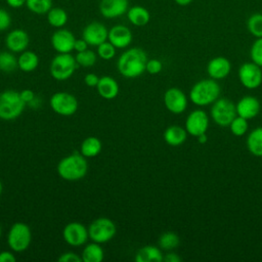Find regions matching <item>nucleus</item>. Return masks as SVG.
Wrapping results in <instances>:
<instances>
[{
    "label": "nucleus",
    "mask_w": 262,
    "mask_h": 262,
    "mask_svg": "<svg viewBox=\"0 0 262 262\" xmlns=\"http://www.w3.org/2000/svg\"><path fill=\"white\" fill-rule=\"evenodd\" d=\"M147 55L138 47L124 51L118 59V71L126 78H136L145 72Z\"/></svg>",
    "instance_id": "nucleus-1"
},
{
    "label": "nucleus",
    "mask_w": 262,
    "mask_h": 262,
    "mask_svg": "<svg viewBox=\"0 0 262 262\" xmlns=\"http://www.w3.org/2000/svg\"><path fill=\"white\" fill-rule=\"evenodd\" d=\"M88 171L86 158L81 154H72L61 159L57 165L58 175L68 181L82 179Z\"/></svg>",
    "instance_id": "nucleus-2"
},
{
    "label": "nucleus",
    "mask_w": 262,
    "mask_h": 262,
    "mask_svg": "<svg viewBox=\"0 0 262 262\" xmlns=\"http://www.w3.org/2000/svg\"><path fill=\"white\" fill-rule=\"evenodd\" d=\"M220 95V86L214 79H204L196 82L190 89L189 98L192 103L204 106L215 102Z\"/></svg>",
    "instance_id": "nucleus-3"
},
{
    "label": "nucleus",
    "mask_w": 262,
    "mask_h": 262,
    "mask_svg": "<svg viewBox=\"0 0 262 262\" xmlns=\"http://www.w3.org/2000/svg\"><path fill=\"white\" fill-rule=\"evenodd\" d=\"M26 107L20 93L15 90H5L0 93V119L10 121L18 118Z\"/></svg>",
    "instance_id": "nucleus-4"
},
{
    "label": "nucleus",
    "mask_w": 262,
    "mask_h": 262,
    "mask_svg": "<svg viewBox=\"0 0 262 262\" xmlns=\"http://www.w3.org/2000/svg\"><path fill=\"white\" fill-rule=\"evenodd\" d=\"M76 58L70 53H58L50 63V74L58 81H63L73 76L77 69Z\"/></svg>",
    "instance_id": "nucleus-5"
},
{
    "label": "nucleus",
    "mask_w": 262,
    "mask_h": 262,
    "mask_svg": "<svg viewBox=\"0 0 262 262\" xmlns=\"http://www.w3.org/2000/svg\"><path fill=\"white\" fill-rule=\"evenodd\" d=\"M32 241L30 227L23 222H15L7 234V244L13 252H23L27 250Z\"/></svg>",
    "instance_id": "nucleus-6"
},
{
    "label": "nucleus",
    "mask_w": 262,
    "mask_h": 262,
    "mask_svg": "<svg viewBox=\"0 0 262 262\" xmlns=\"http://www.w3.org/2000/svg\"><path fill=\"white\" fill-rule=\"evenodd\" d=\"M117 228L113 220L106 217H100L93 220L88 227V234L91 241L103 244L111 241L116 234Z\"/></svg>",
    "instance_id": "nucleus-7"
},
{
    "label": "nucleus",
    "mask_w": 262,
    "mask_h": 262,
    "mask_svg": "<svg viewBox=\"0 0 262 262\" xmlns=\"http://www.w3.org/2000/svg\"><path fill=\"white\" fill-rule=\"evenodd\" d=\"M211 117L217 125L221 127L229 126L236 117L235 104L227 98H218L211 107Z\"/></svg>",
    "instance_id": "nucleus-8"
},
{
    "label": "nucleus",
    "mask_w": 262,
    "mask_h": 262,
    "mask_svg": "<svg viewBox=\"0 0 262 262\" xmlns=\"http://www.w3.org/2000/svg\"><path fill=\"white\" fill-rule=\"evenodd\" d=\"M50 106L58 115L69 117L74 115L79 106L77 98L68 92H56L49 100Z\"/></svg>",
    "instance_id": "nucleus-9"
},
{
    "label": "nucleus",
    "mask_w": 262,
    "mask_h": 262,
    "mask_svg": "<svg viewBox=\"0 0 262 262\" xmlns=\"http://www.w3.org/2000/svg\"><path fill=\"white\" fill-rule=\"evenodd\" d=\"M238 79L242 85L248 89L258 88L262 83L261 67L252 62H245L239 67Z\"/></svg>",
    "instance_id": "nucleus-10"
},
{
    "label": "nucleus",
    "mask_w": 262,
    "mask_h": 262,
    "mask_svg": "<svg viewBox=\"0 0 262 262\" xmlns=\"http://www.w3.org/2000/svg\"><path fill=\"white\" fill-rule=\"evenodd\" d=\"M62 236L66 243L70 246L80 247L83 246L89 237L88 228H86L80 222H70L64 226L62 230Z\"/></svg>",
    "instance_id": "nucleus-11"
},
{
    "label": "nucleus",
    "mask_w": 262,
    "mask_h": 262,
    "mask_svg": "<svg viewBox=\"0 0 262 262\" xmlns=\"http://www.w3.org/2000/svg\"><path fill=\"white\" fill-rule=\"evenodd\" d=\"M208 127L209 118L203 110H194L186 118L185 130L191 136L198 137L199 135L206 133Z\"/></svg>",
    "instance_id": "nucleus-12"
},
{
    "label": "nucleus",
    "mask_w": 262,
    "mask_h": 262,
    "mask_svg": "<svg viewBox=\"0 0 262 262\" xmlns=\"http://www.w3.org/2000/svg\"><path fill=\"white\" fill-rule=\"evenodd\" d=\"M108 30L99 21L89 23L82 32V38L90 46H98L107 40Z\"/></svg>",
    "instance_id": "nucleus-13"
},
{
    "label": "nucleus",
    "mask_w": 262,
    "mask_h": 262,
    "mask_svg": "<svg viewBox=\"0 0 262 262\" xmlns=\"http://www.w3.org/2000/svg\"><path fill=\"white\" fill-rule=\"evenodd\" d=\"M164 103L169 112L173 114H181L186 110L187 98L182 90L172 87L166 90L164 94Z\"/></svg>",
    "instance_id": "nucleus-14"
},
{
    "label": "nucleus",
    "mask_w": 262,
    "mask_h": 262,
    "mask_svg": "<svg viewBox=\"0 0 262 262\" xmlns=\"http://www.w3.org/2000/svg\"><path fill=\"white\" fill-rule=\"evenodd\" d=\"M76 38L74 34L67 29H58L51 36V45L58 53H70L74 50Z\"/></svg>",
    "instance_id": "nucleus-15"
},
{
    "label": "nucleus",
    "mask_w": 262,
    "mask_h": 262,
    "mask_svg": "<svg viewBox=\"0 0 262 262\" xmlns=\"http://www.w3.org/2000/svg\"><path fill=\"white\" fill-rule=\"evenodd\" d=\"M128 0H100L99 12L105 18H116L128 10Z\"/></svg>",
    "instance_id": "nucleus-16"
},
{
    "label": "nucleus",
    "mask_w": 262,
    "mask_h": 262,
    "mask_svg": "<svg viewBox=\"0 0 262 262\" xmlns=\"http://www.w3.org/2000/svg\"><path fill=\"white\" fill-rule=\"evenodd\" d=\"M132 33L130 29L124 25H116L108 30L107 40L116 48H126L132 42Z\"/></svg>",
    "instance_id": "nucleus-17"
},
{
    "label": "nucleus",
    "mask_w": 262,
    "mask_h": 262,
    "mask_svg": "<svg viewBox=\"0 0 262 262\" xmlns=\"http://www.w3.org/2000/svg\"><path fill=\"white\" fill-rule=\"evenodd\" d=\"M30 43V37L28 33L21 29H14L9 32L5 39L6 47L11 52L25 51Z\"/></svg>",
    "instance_id": "nucleus-18"
},
{
    "label": "nucleus",
    "mask_w": 262,
    "mask_h": 262,
    "mask_svg": "<svg viewBox=\"0 0 262 262\" xmlns=\"http://www.w3.org/2000/svg\"><path fill=\"white\" fill-rule=\"evenodd\" d=\"M236 115L247 120L255 118L260 112V102L254 96H244L235 104Z\"/></svg>",
    "instance_id": "nucleus-19"
},
{
    "label": "nucleus",
    "mask_w": 262,
    "mask_h": 262,
    "mask_svg": "<svg viewBox=\"0 0 262 262\" xmlns=\"http://www.w3.org/2000/svg\"><path fill=\"white\" fill-rule=\"evenodd\" d=\"M231 70L229 60L224 56H217L212 58L207 66V72L210 78L214 80L224 79L228 76Z\"/></svg>",
    "instance_id": "nucleus-20"
},
{
    "label": "nucleus",
    "mask_w": 262,
    "mask_h": 262,
    "mask_svg": "<svg viewBox=\"0 0 262 262\" xmlns=\"http://www.w3.org/2000/svg\"><path fill=\"white\" fill-rule=\"evenodd\" d=\"M96 88L98 94L105 99H113L119 94V84L114 78L110 76H103L99 78Z\"/></svg>",
    "instance_id": "nucleus-21"
},
{
    "label": "nucleus",
    "mask_w": 262,
    "mask_h": 262,
    "mask_svg": "<svg viewBox=\"0 0 262 262\" xmlns=\"http://www.w3.org/2000/svg\"><path fill=\"white\" fill-rule=\"evenodd\" d=\"M127 17L129 21L136 27H143L150 20L149 11L140 5H135L127 10Z\"/></svg>",
    "instance_id": "nucleus-22"
},
{
    "label": "nucleus",
    "mask_w": 262,
    "mask_h": 262,
    "mask_svg": "<svg viewBox=\"0 0 262 262\" xmlns=\"http://www.w3.org/2000/svg\"><path fill=\"white\" fill-rule=\"evenodd\" d=\"M187 137V131L177 125L168 127L164 132V140L171 146H178L182 144Z\"/></svg>",
    "instance_id": "nucleus-23"
},
{
    "label": "nucleus",
    "mask_w": 262,
    "mask_h": 262,
    "mask_svg": "<svg viewBox=\"0 0 262 262\" xmlns=\"http://www.w3.org/2000/svg\"><path fill=\"white\" fill-rule=\"evenodd\" d=\"M164 256L161 250L155 246H145L139 249L135 255L136 262H162Z\"/></svg>",
    "instance_id": "nucleus-24"
},
{
    "label": "nucleus",
    "mask_w": 262,
    "mask_h": 262,
    "mask_svg": "<svg viewBox=\"0 0 262 262\" xmlns=\"http://www.w3.org/2000/svg\"><path fill=\"white\" fill-rule=\"evenodd\" d=\"M38 64V55L30 50H25L20 52V55L17 58V66L23 72H32L37 69Z\"/></svg>",
    "instance_id": "nucleus-25"
},
{
    "label": "nucleus",
    "mask_w": 262,
    "mask_h": 262,
    "mask_svg": "<svg viewBox=\"0 0 262 262\" xmlns=\"http://www.w3.org/2000/svg\"><path fill=\"white\" fill-rule=\"evenodd\" d=\"M247 147L252 155L262 157V127L250 132L247 138Z\"/></svg>",
    "instance_id": "nucleus-26"
},
{
    "label": "nucleus",
    "mask_w": 262,
    "mask_h": 262,
    "mask_svg": "<svg viewBox=\"0 0 262 262\" xmlns=\"http://www.w3.org/2000/svg\"><path fill=\"white\" fill-rule=\"evenodd\" d=\"M101 141L95 136H89L81 143V154L85 158H93L97 156L101 151Z\"/></svg>",
    "instance_id": "nucleus-27"
},
{
    "label": "nucleus",
    "mask_w": 262,
    "mask_h": 262,
    "mask_svg": "<svg viewBox=\"0 0 262 262\" xmlns=\"http://www.w3.org/2000/svg\"><path fill=\"white\" fill-rule=\"evenodd\" d=\"M104 257L103 249L98 243H92L87 245L82 252V262H100Z\"/></svg>",
    "instance_id": "nucleus-28"
},
{
    "label": "nucleus",
    "mask_w": 262,
    "mask_h": 262,
    "mask_svg": "<svg viewBox=\"0 0 262 262\" xmlns=\"http://www.w3.org/2000/svg\"><path fill=\"white\" fill-rule=\"evenodd\" d=\"M48 24L56 29H60L68 23V13L60 7H52L47 13Z\"/></svg>",
    "instance_id": "nucleus-29"
},
{
    "label": "nucleus",
    "mask_w": 262,
    "mask_h": 262,
    "mask_svg": "<svg viewBox=\"0 0 262 262\" xmlns=\"http://www.w3.org/2000/svg\"><path fill=\"white\" fill-rule=\"evenodd\" d=\"M26 6L31 12L43 15L52 8V0H27Z\"/></svg>",
    "instance_id": "nucleus-30"
},
{
    "label": "nucleus",
    "mask_w": 262,
    "mask_h": 262,
    "mask_svg": "<svg viewBox=\"0 0 262 262\" xmlns=\"http://www.w3.org/2000/svg\"><path fill=\"white\" fill-rule=\"evenodd\" d=\"M179 243H180L179 236L175 232H172V231L164 232L159 237V246H160V248L163 249V250H166V251L173 250V249L177 248Z\"/></svg>",
    "instance_id": "nucleus-31"
},
{
    "label": "nucleus",
    "mask_w": 262,
    "mask_h": 262,
    "mask_svg": "<svg viewBox=\"0 0 262 262\" xmlns=\"http://www.w3.org/2000/svg\"><path fill=\"white\" fill-rule=\"evenodd\" d=\"M17 66V58L8 51H1L0 52V71L4 73H10L14 71Z\"/></svg>",
    "instance_id": "nucleus-32"
},
{
    "label": "nucleus",
    "mask_w": 262,
    "mask_h": 262,
    "mask_svg": "<svg viewBox=\"0 0 262 262\" xmlns=\"http://www.w3.org/2000/svg\"><path fill=\"white\" fill-rule=\"evenodd\" d=\"M249 32L256 38H262V13H253L247 20Z\"/></svg>",
    "instance_id": "nucleus-33"
},
{
    "label": "nucleus",
    "mask_w": 262,
    "mask_h": 262,
    "mask_svg": "<svg viewBox=\"0 0 262 262\" xmlns=\"http://www.w3.org/2000/svg\"><path fill=\"white\" fill-rule=\"evenodd\" d=\"M76 61L79 66L84 68L92 67L96 62V53L90 49H86L81 52H77V55L75 56Z\"/></svg>",
    "instance_id": "nucleus-34"
},
{
    "label": "nucleus",
    "mask_w": 262,
    "mask_h": 262,
    "mask_svg": "<svg viewBox=\"0 0 262 262\" xmlns=\"http://www.w3.org/2000/svg\"><path fill=\"white\" fill-rule=\"evenodd\" d=\"M247 121H248L247 119L236 116L231 121V123L229 125L231 133L235 136H243L248 130V122Z\"/></svg>",
    "instance_id": "nucleus-35"
},
{
    "label": "nucleus",
    "mask_w": 262,
    "mask_h": 262,
    "mask_svg": "<svg viewBox=\"0 0 262 262\" xmlns=\"http://www.w3.org/2000/svg\"><path fill=\"white\" fill-rule=\"evenodd\" d=\"M97 54L104 60L112 59L116 55V47L110 41H105L97 46Z\"/></svg>",
    "instance_id": "nucleus-36"
},
{
    "label": "nucleus",
    "mask_w": 262,
    "mask_h": 262,
    "mask_svg": "<svg viewBox=\"0 0 262 262\" xmlns=\"http://www.w3.org/2000/svg\"><path fill=\"white\" fill-rule=\"evenodd\" d=\"M250 56L254 63L262 68V38H257L251 46Z\"/></svg>",
    "instance_id": "nucleus-37"
},
{
    "label": "nucleus",
    "mask_w": 262,
    "mask_h": 262,
    "mask_svg": "<svg viewBox=\"0 0 262 262\" xmlns=\"http://www.w3.org/2000/svg\"><path fill=\"white\" fill-rule=\"evenodd\" d=\"M163 69V64L159 59L152 58V59H147L146 61V67H145V71L151 75H156L159 74Z\"/></svg>",
    "instance_id": "nucleus-38"
},
{
    "label": "nucleus",
    "mask_w": 262,
    "mask_h": 262,
    "mask_svg": "<svg viewBox=\"0 0 262 262\" xmlns=\"http://www.w3.org/2000/svg\"><path fill=\"white\" fill-rule=\"evenodd\" d=\"M11 25V16L9 12L0 7V32L7 30Z\"/></svg>",
    "instance_id": "nucleus-39"
},
{
    "label": "nucleus",
    "mask_w": 262,
    "mask_h": 262,
    "mask_svg": "<svg viewBox=\"0 0 262 262\" xmlns=\"http://www.w3.org/2000/svg\"><path fill=\"white\" fill-rule=\"evenodd\" d=\"M58 262H82V258L74 252L63 253L58 257Z\"/></svg>",
    "instance_id": "nucleus-40"
},
{
    "label": "nucleus",
    "mask_w": 262,
    "mask_h": 262,
    "mask_svg": "<svg viewBox=\"0 0 262 262\" xmlns=\"http://www.w3.org/2000/svg\"><path fill=\"white\" fill-rule=\"evenodd\" d=\"M99 78L95 74H87L84 78V82L89 87H96L98 84Z\"/></svg>",
    "instance_id": "nucleus-41"
},
{
    "label": "nucleus",
    "mask_w": 262,
    "mask_h": 262,
    "mask_svg": "<svg viewBox=\"0 0 262 262\" xmlns=\"http://www.w3.org/2000/svg\"><path fill=\"white\" fill-rule=\"evenodd\" d=\"M19 93H20L21 99L26 102V104L32 102L35 99V93L30 89H25V90L20 91Z\"/></svg>",
    "instance_id": "nucleus-42"
},
{
    "label": "nucleus",
    "mask_w": 262,
    "mask_h": 262,
    "mask_svg": "<svg viewBox=\"0 0 262 262\" xmlns=\"http://www.w3.org/2000/svg\"><path fill=\"white\" fill-rule=\"evenodd\" d=\"M16 258L12 252L2 251L0 252V262H15Z\"/></svg>",
    "instance_id": "nucleus-43"
},
{
    "label": "nucleus",
    "mask_w": 262,
    "mask_h": 262,
    "mask_svg": "<svg viewBox=\"0 0 262 262\" xmlns=\"http://www.w3.org/2000/svg\"><path fill=\"white\" fill-rule=\"evenodd\" d=\"M88 47V44L87 42L82 38V39H76L75 41V45H74V50H76L77 52H81V51H84L86 50Z\"/></svg>",
    "instance_id": "nucleus-44"
},
{
    "label": "nucleus",
    "mask_w": 262,
    "mask_h": 262,
    "mask_svg": "<svg viewBox=\"0 0 262 262\" xmlns=\"http://www.w3.org/2000/svg\"><path fill=\"white\" fill-rule=\"evenodd\" d=\"M7 5L12 8H20L26 5L27 0H5Z\"/></svg>",
    "instance_id": "nucleus-45"
},
{
    "label": "nucleus",
    "mask_w": 262,
    "mask_h": 262,
    "mask_svg": "<svg viewBox=\"0 0 262 262\" xmlns=\"http://www.w3.org/2000/svg\"><path fill=\"white\" fill-rule=\"evenodd\" d=\"M164 261H166V262H180L181 258L175 253H169L166 256H164Z\"/></svg>",
    "instance_id": "nucleus-46"
},
{
    "label": "nucleus",
    "mask_w": 262,
    "mask_h": 262,
    "mask_svg": "<svg viewBox=\"0 0 262 262\" xmlns=\"http://www.w3.org/2000/svg\"><path fill=\"white\" fill-rule=\"evenodd\" d=\"M193 0H174V2L176 4H178L179 6H187L189 5Z\"/></svg>",
    "instance_id": "nucleus-47"
},
{
    "label": "nucleus",
    "mask_w": 262,
    "mask_h": 262,
    "mask_svg": "<svg viewBox=\"0 0 262 262\" xmlns=\"http://www.w3.org/2000/svg\"><path fill=\"white\" fill-rule=\"evenodd\" d=\"M198 140H199L200 143H205V142L207 141V135H206V133H203V134L199 135V136H198Z\"/></svg>",
    "instance_id": "nucleus-48"
},
{
    "label": "nucleus",
    "mask_w": 262,
    "mask_h": 262,
    "mask_svg": "<svg viewBox=\"0 0 262 262\" xmlns=\"http://www.w3.org/2000/svg\"><path fill=\"white\" fill-rule=\"evenodd\" d=\"M2 189H3V187H2V182L0 181V194L2 193Z\"/></svg>",
    "instance_id": "nucleus-49"
},
{
    "label": "nucleus",
    "mask_w": 262,
    "mask_h": 262,
    "mask_svg": "<svg viewBox=\"0 0 262 262\" xmlns=\"http://www.w3.org/2000/svg\"><path fill=\"white\" fill-rule=\"evenodd\" d=\"M1 235H2V227L0 225V237H1Z\"/></svg>",
    "instance_id": "nucleus-50"
}]
</instances>
